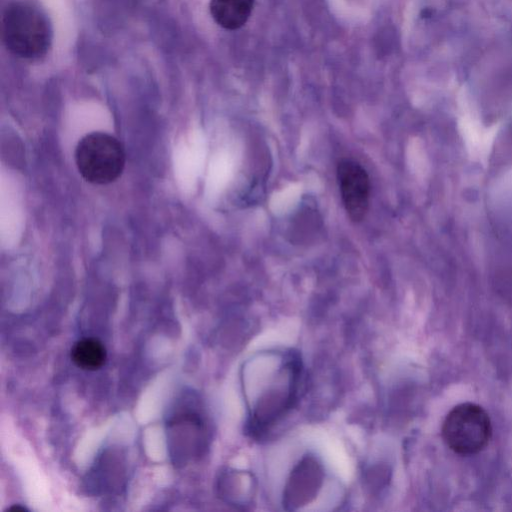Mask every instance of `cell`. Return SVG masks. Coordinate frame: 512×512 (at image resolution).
I'll use <instances>...</instances> for the list:
<instances>
[{
	"mask_svg": "<svg viewBox=\"0 0 512 512\" xmlns=\"http://www.w3.org/2000/svg\"><path fill=\"white\" fill-rule=\"evenodd\" d=\"M491 435L489 415L481 406L471 402L455 406L442 425L445 444L460 455L480 452L489 443Z\"/></svg>",
	"mask_w": 512,
	"mask_h": 512,
	"instance_id": "3957f363",
	"label": "cell"
},
{
	"mask_svg": "<svg viewBox=\"0 0 512 512\" xmlns=\"http://www.w3.org/2000/svg\"><path fill=\"white\" fill-rule=\"evenodd\" d=\"M2 39L13 55L38 59L51 46L52 27L46 14L37 6L23 1L13 2L3 12Z\"/></svg>",
	"mask_w": 512,
	"mask_h": 512,
	"instance_id": "6da1fadb",
	"label": "cell"
},
{
	"mask_svg": "<svg viewBox=\"0 0 512 512\" xmlns=\"http://www.w3.org/2000/svg\"><path fill=\"white\" fill-rule=\"evenodd\" d=\"M337 181L344 208L354 222L364 219L370 201L371 184L365 169L352 160L337 165Z\"/></svg>",
	"mask_w": 512,
	"mask_h": 512,
	"instance_id": "277c9868",
	"label": "cell"
},
{
	"mask_svg": "<svg viewBox=\"0 0 512 512\" xmlns=\"http://www.w3.org/2000/svg\"><path fill=\"white\" fill-rule=\"evenodd\" d=\"M9 510L11 511H19V512H24V511H28L27 508H25L24 506H21V505H13L9 508Z\"/></svg>",
	"mask_w": 512,
	"mask_h": 512,
	"instance_id": "9c48e42d",
	"label": "cell"
},
{
	"mask_svg": "<svg viewBox=\"0 0 512 512\" xmlns=\"http://www.w3.org/2000/svg\"><path fill=\"white\" fill-rule=\"evenodd\" d=\"M323 481L322 466L313 456H305L291 472L283 493V505L294 510L309 503Z\"/></svg>",
	"mask_w": 512,
	"mask_h": 512,
	"instance_id": "5b68a950",
	"label": "cell"
},
{
	"mask_svg": "<svg viewBox=\"0 0 512 512\" xmlns=\"http://www.w3.org/2000/svg\"><path fill=\"white\" fill-rule=\"evenodd\" d=\"M74 160L85 181L94 185H107L115 182L123 173L126 153L115 136L93 131L78 141Z\"/></svg>",
	"mask_w": 512,
	"mask_h": 512,
	"instance_id": "7a4b0ae2",
	"label": "cell"
},
{
	"mask_svg": "<svg viewBox=\"0 0 512 512\" xmlns=\"http://www.w3.org/2000/svg\"><path fill=\"white\" fill-rule=\"evenodd\" d=\"M253 7L254 0H210L209 11L219 26L236 30L246 24Z\"/></svg>",
	"mask_w": 512,
	"mask_h": 512,
	"instance_id": "8992f818",
	"label": "cell"
},
{
	"mask_svg": "<svg viewBox=\"0 0 512 512\" xmlns=\"http://www.w3.org/2000/svg\"><path fill=\"white\" fill-rule=\"evenodd\" d=\"M492 165L500 168L512 161V122L504 129L502 135L496 141Z\"/></svg>",
	"mask_w": 512,
	"mask_h": 512,
	"instance_id": "ba28073f",
	"label": "cell"
},
{
	"mask_svg": "<svg viewBox=\"0 0 512 512\" xmlns=\"http://www.w3.org/2000/svg\"><path fill=\"white\" fill-rule=\"evenodd\" d=\"M71 359L77 367L87 371H95L106 362V348L96 338H83L75 342L71 348Z\"/></svg>",
	"mask_w": 512,
	"mask_h": 512,
	"instance_id": "52a82bcc",
	"label": "cell"
}]
</instances>
